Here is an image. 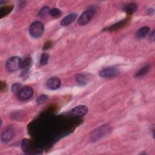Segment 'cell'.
I'll return each mask as SVG.
<instances>
[{
  "mask_svg": "<svg viewBox=\"0 0 155 155\" xmlns=\"http://www.w3.org/2000/svg\"><path fill=\"white\" fill-rule=\"evenodd\" d=\"M44 31V24L40 21H35L33 23L29 28L30 34L33 38L41 37Z\"/></svg>",
  "mask_w": 155,
  "mask_h": 155,
  "instance_id": "cell-1",
  "label": "cell"
},
{
  "mask_svg": "<svg viewBox=\"0 0 155 155\" xmlns=\"http://www.w3.org/2000/svg\"><path fill=\"white\" fill-rule=\"evenodd\" d=\"M21 59L18 56H13L7 60L6 68L7 70L9 72H13L16 71L19 68H20L21 64Z\"/></svg>",
  "mask_w": 155,
  "mask_h": 155,
  "instance_id": "cell-2",
  "label": "cell"
},
{
  "mask_svg": "<svg viewBox=\"0 0 155 155\" xmlns=\"http://www.w3.org/2000/svg\"><path fill=\"white\" fill-rule=\"evenodd\" d=\"M94 15V10H88L85 11L84 13H82V15L80 16L78 19V24L80 26H84L87 24L92 18L93 17Z\"/></svg>",
  "mask_w": 155,
  "mask_h": 155,
  "instance_id": "cell-3",
  "label": "cell"
},
{
  "mask_svg": "<svg viewBox=\"0 0 155 155\" xmlns=\"http://www.w3.org/2000/svg\"><path fill=\"white\" fill-rule=\"evenodd\" d=\"M120 71L118 69L114 67H109L102 70L100 72V75L103 78H112L118 76Z\"/></svg>",
  "mask_w": 155,
  "mask_h": 155,
  "instance_id": "cell-4",
  "label": "cell"
},
{
  "mask_svg": "<svg viewBox=\"0 0 155 155\" xmlns=\"http://www.w3.org/2000/svg\"><path fill=\"white\" fill-rule=\"evenodd\" d=\"M88 108L86 106L80 105L73 108L70 112L69 114L72 116H84L88 113Z\"/></svg>",
  "mask_w": 155,
  "mask_h": 155,
  "instance_id": "cell-5",
  "label": "cell"
},
{
  "mask_svg": "<svg viewBox=\"0 0 155 155\" xmlns=\"http://www.w3.org/2000/svg\"><path fill=\"white\" fill-rule=\"evenodd\" d=\"M33 94V90L32 87L26 86L23 87L18 93V98L21 100H27L30 99Z\"/></svg>",
  "mask_w": 155,
  "mask_h": 155,
  "instance_id": "cell-6",
  "label": "cell"
},
{
  "mask_svg": "<svg viewBox=\"0 0 155 155\" xmlns=\"http://www.w3.org/2000/svg\"><path fill=\"white\" fill-rule=\"evenodd\" d=\"M61 84V81L60 78L57 77L50 78L46 83L47 87L51 90H56L60 88Z\"/></svg>",
  "mask_w": 155,
  "mask_h": 155,
  "instance_id": "cell-7",
  "label": "cell"
},
{
  "mask_svg": "<svg viewBox=\"0 0 155 155\" xmlns=\"http://www.w3.org/2000/svg\"><path fill=\"white\" fill-rule=\"evenodd\" d=\"M77 18V15L76 13H71L65 18H63V20L61 22V24L63 26H67L75 21V19Z\"/></svg>",
  "mask_w": 155,
  "mask_h": 155,
  "instance_id": "cell-8",
  "label": "cell"
},
{
  "mask_svg": "<svg viewBox=\"0 0 155 155\" xmlns=\"http://www.w3.org/2000/svg\"><path fill=\"white\" fill-rule=\"evenodd\" d=\"M13 137V133L11 130L10 129L6 130L1 135V141L4 142H10L12 140Z\"/></svg>",
  "mask_w": 155,
  "mask_h": 155,
  "instance_id": "cell-9",
  "label": "cell"
},
{
  "mask_svg": "<svg viewBox=\"0 0 155 155\" xmlns=\"http://www.w3.org/2000/svg\"><path fill=\"white\" fill-rule=\"evenodd\" d=\"M75 80L77 83H78L79 84L85 85L89 81V77L86 75L80 74V75H78L76 76Z\"/></svg>",
  "mask_w": 155,
  "mask_h": 155,
  "instance_id": "cell-10",
  "label": "cell"
},
{
  "mask_svg": "<svg viewBox=\"0 0 155 155\" xmlns=\"http://www.w3.org/2000/svg\"><path fill=\"white\" fill-rule=\"evenodd\" d=\"M13 9V6H7L0 9V18H2L4 16L7 15L12 11Z\"/></svg>",
  "mask_w": 155,
  "mask_h": 155,
  "instance_id": "cell-11",
  "label": "cell"
},
{
  "mask_svg": "<svg viewBox=\"0 0 155 155\" xmlns=\"http://www.w3.org/2000/svg\"><path fill=\"white\" fill-rule=\"evenodd\" d=\"M137 9V6L134 3H130L127 4L125 6L124 10L128 14L131 15L133 14Z\"/></svg>",
  "mask_w": 155,
  "mask_h": 155,
  "instance_id": "cell-12",
  "label": "cell"
},
{
  "mask_svg": "<svg viewBox=\"0 0 155 155\" xmlns=\"http://www.w3.org/2000/svg\"><path fill=\"white\" fill-rule=\"evenodd\" d=\"M149 32V27L147 26L145 27H143L141 29H140L136 34L137 35V37L139 39H141L144 38L147 34L148 33V32Z\"/></svg>",
  "mask_w": 155,
  "mask_h": 155,
  "instance_id": "cell-13",
  "label": "cell"
},
{
  "mask_svg": "<svg viewBox=\"0 0 155 155\" xmlns=\"http://www.w3.org/2000/svg\"><path fill=\"white\" fill-rule=\"evenodd\" d=\"M150 69V66H146L142 68L141 70H140L137 74L135 75V76L137 78H141L144 76L149 71Z\"/></svg>",
  "mask_w": 155,
  "mask_h": 155,
  "instance_id": "cell-14",
  "label": "cell"
},
{
  "mask_svg": "<svg viewBox=\"0 0 155 155\" xmlns=\"http://www.w3.org/2000/svg\"><path fill=\"white\" fill-rule=\"evenodd\" d=\"M31 63V59L30 58H26L24 60H23V61H21V64H20V69H26L27 68L30 64Z\"/></svg>",
  "mask_w": 155,
  "mask_h": 155,
  "instance_id": "cell-15",
  "label": "cell"
},
{
  "mask_svg": "<svg viewBox=\"0 0 155 155\" xmlns=\"http://www.w3.org/2000/svg\"><path fill=\"white\" fill-rule=\"evenodd\" d=\"M61 11L59 9H57V8H53L51 10H50L49 12V14L53 17H58L61 15Z\"/></svg>",
  "mask_w": 155,
  "mask_h": 155,
  "instance_id": "cell-16",
  "label": "cell"
},
{
  "mask_svg": "<svg viewBox=\"0 0 155 155\" xmlns=\"http://www.w3.org/2000/svg\"><path fill=\"white\" fill-rule=\"evenodd\" d=\"M49 56L47 53H43L40 60V64L41 66H44L47 64L49 61Z\"/></svg>",
  "mask_w": 155,
  "mask_h": 155,
  "instance_id": "cell-17",
  "label": "cell"
},
{
  "mask_svg": "<svg viewBox=\"0 0 155 155\" xmlns=\"http://www.w3.org/2000/svg\"><path fill=\"white\" fill-rule=\"evenodd\" d=\"M49 98L48 96L46 95H41L38 97L36 100V103L38 105H41L43 104L44 103H45L47 100H48Z\"/></svg>",
  "mask_w": 155,
  "mask_h": 155,
  "instance_id": "cell-18",
  "label": "cell"
},
{
  "mask_svg": "<svg viewBox=\"0 0 155 155\" xmlns=\"http://www.w3.org/2000/svg\"><path fill=\"white\" fill-rule=\"evenodd\" d=\"M49 12H50L49 8L48 7H44L41 10H40V12H39V13H38V15L40 16L43 17V16H46L48 13H49Z\"/></svg>",
  "mask_w": 155,
  "mask_h": 155,
  "instance_id": "cell-19",
  "label": "cell"
},
{
  "mask_svg": "<svg viewBox=\"0 0 155 155\" xmlns=\"http://www.w3.org/2000/svg\"><path fill=\"white\" fill-rule=\"evenodd\" d=\"M22 87H21V85L19 84H15L12 86V90L13 93H19V91L21 90Z\"/></svg>",
  "mask_w": 155,
  "mask_h": 155,
  "instance_id": "cell-20",
  "label": "cell"
},
{
  "mask_svg": "<svg viewBox=\"0 0 155 155\" xmlns=\"http://www.w3.org/2000/svg\"><path fill=\"white\" fill-rule=\"evenodd\" d=\"M6 88H7L6 84L4 82H1V84H0V89H1V91L3 92V91L5 90V89Z\"/></svg>",
  "mask_w": 155,
  "mask_h": 155,
  "instance_id": "cell-21",
  "label": "cell"
},
{
  "mask_svg": "<svg viewBox=\"0 0 155 155\" xmlns=\"http://www.w3.org/2000/svg\"><path fill=\"white\" fill-rule=\"evenodd\" d=\"M49 45L50 46H51V43H50V42H47V43H46L45 44V46H44V49H49L50 46H49Z\"/></svg>",
  "mask_w": 155,
  "mask_h": 155,
  "instance_id": "cell-22",
  "label": "cell"
}]
</instances>
